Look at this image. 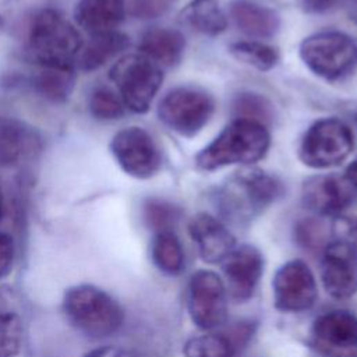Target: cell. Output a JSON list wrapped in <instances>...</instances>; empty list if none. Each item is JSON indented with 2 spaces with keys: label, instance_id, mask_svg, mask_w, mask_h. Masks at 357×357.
<instances>
[{
  "label": "cell",
  "instance_id": "cell-19",
  "mask_svg": "<svg viewBox=\"0 0 357 357\" xmlns=\"http://www.w3.org/2000/svg\"><path fill=\"white\" fill-rule=\"evenodd\" d=\"M184 47V36L178 31L169 28H152L142 35L139 42L141 54L162 66H174L178 63Z\"/></svg>",
  "mask_w": 357,
  "mask_h": 357
},
{
  "label": "cell",
  "instance_id": "cell-27",
  "mask_svg": "<svg viewBox=\"0 0 357 357\" xmlns=\"http://www.w3.org/2000/svg\"><path fill=\"white\" fill-rule=\"evenodd\" d=\"M184 357H233L234 349L223 335L206 333L190 337L183 346Z\"/></svg>",
  "mask_w": 357,
  "mask_h": 357
},
{
  "label": "cell",
  "instance_id": "cell-17",
  "mask_svg": "<svg viewBox=\"0 0 357 357\" xmlns=\"http://www.w3.org/2000/svg\"><path fill=\"white\" fill-rule=\"evenodd\" d=\"M230 17L243 33L257 39L275 36L280 26L276 11L250 0H234L230 4Z\"/></svg>",
  "mask_w": 357,
  "mask_h": 357
},
{
  "label": "cell",
  "instance_id": "cell-20",
  "mask_svg": "<svg viewBox=\"0 0 357 357\" xmlns=\"http://www.w3.org/2000/svg\"><path fill=\"white\" fill-rule=\"evenodd\" d=\"M32 145L33 135L20 120L0 116V167L18 163Z\"/></svg>",
  "mask_w": 357,
  "mask_h": 357
},
{
  "label": "cell",
  "instance_id": "cell-1",
  "mask_svg": "<svg viewBox=\"0 0 357 357\" xmlns=\"http://www.w3.org/2000/svg\"><path fill=\"white\" fill-rule=\"evenodd\" d=\"M271 145L266 126L236 119L195 156L199 170L212 172L230 165H251L261 160Z\"/></svg>",
  "mask_w": 357,
  "mask_h": 357
},
{
  "label": "cell",
  "instance_id": "cell-6",
  "mask_svg": "<svg viewBox=\"0 0 357 357\" xmlns=\"http://www.w3.org/2000/svg\"><path fill=\"white\" fill-rule=\"evenodd\" d=\"M123 103L135 113H145L158 93L163 73L159 66L144 54H127L110 70Z\"/></svg>",
  "mask_w": 357,
  "mask_h": 357
},
{
  "label": "cell",
  "instance_id": "cell-7",
  "mask_svg": "<svg viewBox=\"0 0 357 357\" xmlns=\"http://www.w3.org/2000/svg\"><path fill=\"white\" fill-rule=\"evenodd\" d=\"M215 112L213 98L194 86H178L167 92L158 106L160 121L181 137L197 135Z\"/></svg>",
  "mask_w": 357,
  "mask_h": 357
},
{
  "label": "cell",
  "instance_id": "cell-36",
  "mask_svg": "<svg viewBox=\"0 0 357 357\" xmlns=\"http://www.w3.org/2000/svg\"><path fill=\"white\" fill-rule=\"evenodd\" d=\"M347 15L357 25V0H349V3H347Z\"/></svg>",
  "mask_w": 357,
  "mask_h": 357
},
{
  "label": "cell",
  "instance_id": "cell-8",
  "mask_svg": "<svg viewBox=\"0 0 357 357\" xmlns=\"http://www.w3.org/2000/svg\"><path fill=\"white\" fill-rule=\"evenodd\" d=\"M283 191L278 177L259 169H243L225 187V206L240 218L252 216L278 201Z\"/></svg>",
  "mask_w": 357,
  "mask_h": 357
},
{
  "label": "cell",
  "instance_id": "cell-37",
  "mask_svg": "<svg viewBox=\"0 0 357 357\" xmlns=\"http://www.w3.org/2000/svg\"><path fill=\"white\" fill-rule=\"evenodd\" d=\"M3 215H4V198H3V192L0 190V220H1Z\"/></svg>",
  "mask_w": 357,
  "mask_h": 357
},
{
  "label": "cell",
  "instance_id": "cell-15",
  "mask_svg": "<svg viewBox=\"0 0 357 357\" xmlns=\"http://www.w3.org/2000/svg\"><path fill=\"white\" fill-rule=\"evenodd\" d=\"M304 205L319 216H337L354 201V187L346 177L319 174L307 178L301 188Z\"/></svg>",
  "mask_w": 357,
  "mask_h": 357
},
{
  "label": "cell",
  "instance_id": "cell-30",
  "mask_svg": "<svg viewBox=\"0 0 357 357\" xmlns=\"http://www.w3.org/2000/svg\"><path fill=\"white\" fill-rule=\"evenodd\" d=\"M177 209L165 201L152 199L145 205V219L148 225L156 231L170 230V226L177 219Z\"/></svg>",
  "mask_w": 357,
  "mask_h": 357
},
{
  "label": "cell",
  "instance_id": "cell-18",
  "mask_svg": "<svg viewBox=\"0 0 357 357\" xmlns=\"http://www.w3.org/2000/svg\"><path fill=\"white\" fill-rule=\"evenodd\" d=\"M126 15V0H79L74 17L92 35L116 31Z\"/></svg>",
  "mask_w": 357,
  "mask_h": 357
},
{
  "label": "cell",
  "instance_id": "cell-31",
  "mask_svg": "<svg viewBox=\"0 0 357 357\" xmlns=\"http://www.w3.org/2000/svg\"><path fill=\"white\" fill-rule=\"evenodd\" d=\"M176 0H127L126 11L137 20H155L165 15Z\"/></svg>",
  "mask_w": 357,
  "mask_h": 357
},
{
  "label": "cell",
  "instance_id": "cell-22",
  "mask_svg": "<svg viewBox=\"0 0 357 357\" xmlns=\"http://www.w3.org/2000/svg\"><path fill=\"white\" fill-rule=\"evenodd\" d=\"M128 43V36L117 31L92 35L89 45L81 54V68L85 71H93L102 67L110 59L123 52Z\"/></svg>",
  "mask_w": 357,
  "mask_h": 357
},
{
  "label": "cell",
  "instance_id": "cell-24",
  "mask_svg": "<svg viewBox=\"0 0 357 357\" xmlns=\"http://www.w3.org/2000/svg\"><path fill=\"white\" fill-rule=\"evenodd\" d=\"M35 91L52 102H64L74 86L71 68L42 67L32 79Z\"/></svg>",
  "mask_w": 357,
  "mask_h": 357
},
{
  "label": "cell",
  "instance_id": "cell-9",
  "mask_svg": "<svg viewBox=\"0 0 357 357\" xmlns=\"http://www.w3.org/2000/svg\"><path fill=\"white\" fill-rule=\"evenodd\" d=\"M229 296L223 279L209 269L194 272L187 286V311L202 331L222 326L227 319Z\"/></svg>",
  "mask_w": 357,
  "mask_h": 357
},
{
  "label": "cell",
  "instance_id": "cell-11",
  "mask_svg": "<svg viewBox=\"0 0 357 357\" xmlns=\"http://www.w3.org/2000/svg\"><path fill=\"white\" fill-rule=\"evenodd\" d=\"M110 149L120 167L135 178H149L160 169V151L152 135L141 127H126L116 132Z\"/></svg>",
  "mask_w": 357,
  "mask_h": 357
},
{
  "label": "cell",
  "instance_id": "cell-16",
  "mask_svg": "<svg viewBox=\"0 0 357 357\" xmlns=\"http://www.w3.org/2000/svg\"><path fill=\"white\" fill-rule=\"evenodd\" d=\"M188 233L201 259L206 264H222L236 247V240L229 229L219 219L205 212L191 218Z\"/></svg>",
  "mask_w": 357,
  "mask_h": 357
},
{
  "label": "cell",
  "instance_id": "cell-21",
  "mask_svg": "<svg viewBox=\"0 0 357 357\" xmlns=\"http://www.w3.org/2000/svg\"><path fill=\"white\" fill-rule=\"evenodd\" d=\"M181 20L191 29L206 36H218L227 26L218 0H191L183 8Z\"/></svg>",
  "mask_w": 357,
  "mask_h": 357
},
{
  "label": "cell",
  "instance_id": "cell-25",
  "mask_svg": "<svg viewBox=\"0 0 357 357\" xmlns=\"http://www.w3.org/2000/svg\"><path fill=\"white\" fill-rule=\"evenodd\" d=\"M229 50L237 60L259 71H269L279 61L278 50L258 40H238L231 43Z\"/></svg>",
  "mask_w": 357,
  "mask_h": 357
},
{
  "label": "cell",
  "instance_id": "cell-28",
  "mask_svg": "<svg viewBox=\"0 0 357 357\" xmlns=\"http://www.w3.org/2000/svg\"><path fill=\"white\" fill-rule=\"evenodd\" d=\"M24 326L18 314L0 311V357H17L22 349Z\"/></svg>",
  "mask_w": 357,
  "mask_h": 357
},
{
  "label": "cell",
  "instance_id": "cell-33",
  "mask_svg": "<svg viewBox=\"0 0 357 357\" xmlns=\"http://www.w3.org/2000/svg\"><path fill=\"white\" fill-rule=\"evenodd\" d=\"M308 13H322L328 10L336 0H301Z\"/></svg>",
  "mask_w": 357,
  "mask_h": 357
},
{
  "label": "cell",
  "instance_id": "cell-35",
  "mask_svg": "<svg viewBox=\"0 0 357 357\" xmlns=\"http://www.w3.org/2000/svg\"><path fill=\"white\" fill-rule=\"evenodd\" d=\"M344 177L354 187V190H357V158L346 169V176Z\"/></svg>",
  "mask_w": 357,
  "mask_h": 357
},
{
  "label": "cell",
  "instance_id": "cell-29",
  "mask_svg": "<svg viewBox=\"0 0 357 357\" xmlns=\"http://www.w3.org/2000/svg\"><path fill=\"white\" fill-rule=\"evenodd\" d=\"M123 100L109 88H96L89 98V110L92 116L100 120H116L124 113Z\"/></svg>",
  "mask_w": 357,
  "mask_h": 357
},
{
  "label": "cell",
  "instance_id": "cell-5",
  "mask_svg": "<svg viewBox=\"0 0 357 357\" xmlns=\"http://www.w3.org/2000/svg\"><path fill=\"white\" fill-rule=\"evenodd\" d=\"M354 148L351 128L342 120L326 117L312 123L298 146L300 160L312 169L339 166Z\"/></svg>",
  "mask_w": 357,
  "mask_h": 357
},
{
  "label": "cell",
  "instance_id": "cell-34",
  "mask_svg": "<svg viewBox=\"0 0 357 357\" xmlns=\"http://www.w3.org/2000/svg\"><path fill=\"white\" fill-rule=\"evenodd\" d=\"M85 357H132V356H130L119 349H114V347H102V349H96V350L91 351Z\"/></svg>",
  "mask_w": 357,
  "mask_h": 357
},
{
  "label": "cell",
  "instance_id": "cell-10",
  "mask_svg": "<svg viewBox=\"0 0 357 357\" xmlns=\"http://www.w3.org/2000/svg\"><path fill=\"white\" fill-rule=\"evenodd\" d=\"M275 308L297 314L310 310L318 297L317 280L310 266L301 259L284 262L272 279Z\"/></svg>",
  "mask_w": 357,
  "mask_h": 357
},
{
  "label": "cell",
  "instance_id": "cell-13",
  "mask_svg": "<svg viewBox=\"0 0 357 357\" xmlns=\"http://www.w3.org/2000/svg\"><path fill=\"white\" fill-rule=\"evenodd\" d=\"M321 282L326 293L337 300L357 293V245L349 240H333L324 248Z\"/></svg>",
  "mask_w": 357,
  "mask_h": 357
},
{
  "label": "cell",
  "instance_id": "cell-2",
  "mask_svg": "<svg viewBox=\"0 0 357 357\" xmlns=\"http://www.w3.org/2000/svg\"><path fill=\"white\" fill-rule=\"evenodd\" d=\"M63 311L77 331L95 339L112 336L124 321L120 304L105 290L92 284L70 287L63 298Z\"/></svg>",
  "mask_w": 357,
  "mask_h": 357
},
{
  "label": "cell",
  "instance_id": "cell-32",
  "mask_svg": "<svg viewBox=\"0 0 357 357\" xmlns=\"http://www.w3.org/2000/svg\"><path fill=\"white\" fill-rule=\"evenodd\" d=\"M14 257L15 247L13 238L6 233H0V279L6 278L11 272Z\"/></svg>",
  "mask_w": 357,
  "mask_h": 357
},
{
  "label": "cell",
  "instance_id": "cell-14",
  "mask_svg": "<svg viewBox=\"0 0 357 357\" xmlns=\"http://www.w3.org/2000/svg\"><path fill=\"white\" fill-rule=\"evenodd\" d=\"M222 272L227 296L236 303L248 301L264 272V257L250 244L236 245L222 261Z\"/></svg>",
  "mask_w": 357,
  "mask_h": 357
},
{
  "label": "cell",
  "instance_id": "cell-3",
  "mask_svg": "<svg viewBox=\"0 0 357 357\" xmlns=\"http://www.w3.org/2000/svg\"><path fill=\"white\" fill-rule=\"evenodd\" d=\"M81 45L78 31L57 11L45 8L33 17L28 46L42 67L71 68Z\"/></svg>",
  "mask_w": 357,
  "mask_h": 357
},
{
  "label": "cell",
  "instance_id": "cell-23",
  "mask_svg": "<svg viewBox=\"0 0 357 357\" xmlns=\"http://www.w3.org/2000/svg\"><path fill=\"white\" fill-rule=\"evenodd\" d=\"M151 258L155 266L169 276L181 273L184 268V250L172 230L156 231L151 244Z\"/></svg>",
  "mask_w": 357,
  "mask_h": 357
},
{
  "label": "cell",
  "instance_id": "cell-4",
  "mask_svg": "<svg viewBox=\"0 0 357 357\" xmlns=\"http://www.w3.org/2000/svg\"><path fill=\"white\" fill-rule=\"evenodd\" d=\"M298 53L308 70L328 81L346 77L357 66V43L339 31L307 36L300 43Z\"/></svg>",
  "mask_w": 357,
  "mask_h": 357
},
{
  "label": "cell",
  "instance_id": "cell-26",
  "mask_svg": "<svg viewBox=\"0 0 357 357\" xmlns=\"http://www.w3.org/2000/svg\"><path fill=\"white\" fill-rule=\"evenodd\" d=\"M233 113L237 119L251 120L266 126L273 120V105L262 95L243 92L233 102Z\"/></svg>",
  "mask_w": 357,
  "mask_h": 357
},
{
  "label": "cell",
  "instance_id": "cell-12",
  "mask_svg": "<svg viewBox=\"0 0 357 357\" xmlns=\"http://www.w3.org/2000/svg\"><path fill=\"white\" fill-rule=\"evenodd\" d=\"M311 346L321 357H357V317L344 310L321 314L312 322Z\"/></svg>",
  "mask_w": 357,
  "mask_h": 357
}]
</instances>
